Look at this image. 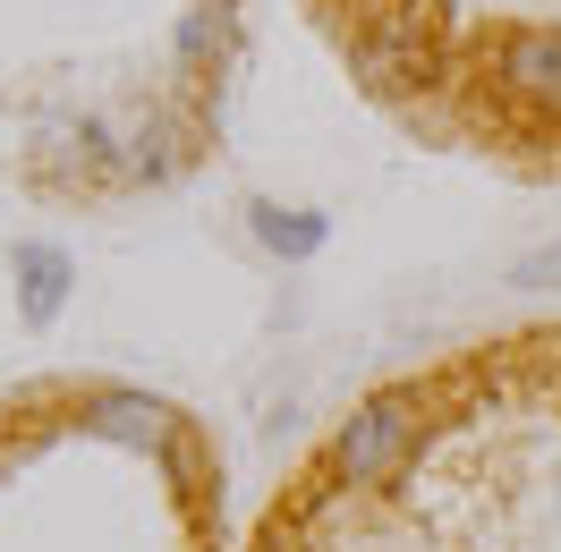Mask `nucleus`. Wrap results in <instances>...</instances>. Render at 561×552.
<instances>
[{"mask_svg":"<svg viewBox=\"0 0 561 552\" xmlns=\"http://www.w3.org/2000/svg\"><path fill=\"white\" fill-rule=\"evenodd\" d=\"M425 442V391H375V400H357L341 425H332V450H323V468H332V484H391L409 459H417Z\"/></svg>","mask_w":561,"mask_h":552,"instance_id":"f257e3e1","label":"nucleus"},{"mask_svg":"<svg viewBox=\"0 0 561 552\" xmlns=\"http://www.w3.org/2000/svg\"><path fill=\"white\" fill-rule=\"evenodd\" d=\"M477 69H485V94L511 111V119L561 128V26H545V18L493 26L485 51H477Z\"/></svg>","mask_w":561,"mask_h":552,"instance_id":"f03ea898","label":"nucleus"},{"mask_svg":"<svg viewBox=\"0 0 561 552\" xmlns=\"http://www.w3.org/2000/svg\"><path fill=\"white\" fill-rule=\"evenodd\" d=\"M77 425L94 434V442H119V450H179V409L171 400H153V391H128V382H111V391H85L77 400Z\"/></svg>","mask_w":561,"mask_h":552,"instance_id":"7ed1b4c3","label":"nucleus"},{"mask_svg":"<svg viewBox=\"0 0 561 552\" xmlns=\"http://www.w3.org/2000/svg\"><path fill=\"white\" fill-rule=\"evenodd\" d=\"M9 280H18V323L51 332L77 289V264H69V246H51V239H18L9 246Z\"/></svg>","mask_w":561,"mask_h":552,"instance_id":"20e7f679","label":"nucleus"},{"mask_svg":"<svg viewBox=\"0 0 561 552\" xmlns=\"http://www.w3.org/2000/svg\"><path fill=\"white\" fill-rule=\"evenodd\" d=\"M179 162H187V137H179V119H162V111H145V119H128L111 137V187H162Z\"/></svg>","mask_w":561,"mask_h":552,"instance_id":"39448f33","label":"nucleus"},{"mask_svg":"<svg viewBox=\"0 0 561 552\" xmlns=\"http://www.w3.org/2000/svg\"><path fill=\"white\" fill-rule=\"evenodd\" d=\"M247 239L264 246V255H280V264H307V255H323V239H332V212L255 196V205H247Z\"/></svg>","mask_w":561,"mask_h":552,"instance_id":"423d86ee","label":"nucleus"},{"mask_svg":"<svg viewBox=\"0 0 561 552\" xmlns=\"http://www.w3.org/2000/svg\"><path fill=\"white\" fill-rule=\"evenodd\" d=\"M171 51H179V77H187V85H213L221 51H230V0H187Z\"/></svg>","mask_w":561,"mask_h":552,"instance_id":"0eeeda50","label":"nucleus"},{"mask_svg":"<svg viewBox=\"0 0 561 552\" xmlns=\"http://www.w3.org/2000/svg\"><path fill=\"white\" fill-rule=\"evenodd\" d=\"M519 280H527V289H553V280H561V239L545 246V255H527V264H519Z\"/></svg>","mask_w":561,"mask_h":552,"instance_id":"6e6552de","label":"nucleus"}]
</instances>
